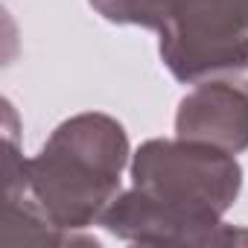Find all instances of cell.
<instances>
[{
	"instance_id": "obj_1",
	"label": "cell",
	"mask_w": 248,
	"mask_h": 248,
	"mask_svg": "<svg viewBox=\"0 0 248 248\" xmlns=\"http://www.w3.org/2000/svg\"><path fill=\"white\" fill-rule=\"evenodd\" d=\"M135 187L117 196L99 225L140 245H239L248 231L222 216L236 202L242 170L225 149L196 140H149L132 161Z\"/></svg>"
},
{
	"instance_id": "obj_2",
	"label": "cell",
	"mask_w": 248,
	"mask_h": 248,
	"mask_svg": "<svg viewBox=\"0 0 248 248\" xmlns=\"http://www.w3.org/2000/svg\"><path fill=\"white\" fill-rule=\"evenodd\" d=\"M129 138L108 114H76L27 161L30 184L56 228L76 233L102 219L120 193Z\"/></svg>"
},
{
	"instance_id": "obj_3",
	"label": "cell",
	"mask_w": 248,
	"mask_h": 248,
	"mask_svg": "<svg viewBox=\"0 0 248 248\" xmlns=\"http://www.w3.org/2000/svg\"><path fill=\"white\" fill-rule=\"evenodd\" d=\"M161 59L181 82L248 70V0H172Z\"/></svg>"
},
{
	"instance_id": "obj_4",
	"label": "cell",
	"mask_w": 248,
	"mask_h": 248,
	"mask_svg": "<svg viewBox=\"0 0 248 248\" xmlns=\"http://www.w3.org/2000/svg\"><path fill=\"white\" fill-rule=\"evenodd\" d=\"M175 132L184 140L207 143L231 155L248 149V82H199V88L190 91L178 105Z\"/></svg>"
},
{
	"instance_id": "obj_5",
	"label": "cell",
	"mask_w": 248,
	"mask_h": 248,
	"mask_svg": "<svg viewBox=\"0 0 248 248\" xmlns=\"http://www.w3.org/2000/svg\"><path fill=\"white\" fill-rule=\"evenodd\" d=\"M3 175H6V196H3V228H0V245L3 248H15V245H73V242H88L79 239L62 228L53 225V219L47 216V210L41 207L32 184H30V172H27V161L18 155L15 140L9 135L6 140V161H3Z\"/></svg>"
},
{
	"instance_id": "obj_6",
	"label": "cell",
	"mask_w": 248,
	"mask_h": 248,
	"mask_svg": "<svg viewBox=\"0 0 248 248\" xmlns=\"http://www.w3.org/2000/svg\"><path fill=\"white\" fill-rule=\"evenodd\" d=\"M91 6L114 24H138L161 30L172 0H91Z\"/></svg>"
}]
</instances>
